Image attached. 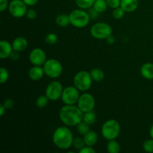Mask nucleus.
Masks as SVG:
<instances>
[{"label": "nucleus", "instance_id": "1", "mask_svg": "<svg viewBox=\"0 0 153 153\" xmlns=\"http://www.w3.org/2000/svg\"><path fill=\"white\" fill-rule=\"evenodd\" d=\"M59 119L67 126H76L83 120L84 113L78 105H65L59 110Z\"/></svg>", "mask_w": 153, "mask_h": 153}, {"label": "nucleus", "instance_id": "2", "mask_svg": "<svg viewBox=\"0 0 153 153\" xmlns=\"http://www.w3.org/2000/svg\"><path fill=\"white\" fill-rule=\"evenodd\" d=\"M73 140V132L67 126L58 127L52 134L53 143L56 147L62 150H67L71 148Z\"/></svg>", "mask_w": 153, "mask_h": 153}, {"label": "nucleus", "instance_id": "3", "mask_svg": "<svg viewBox=\"0 0 153 153\" xmlns=\"http://www.w3.org/2000/svg\"><path fill=\"white\" fill-rule=\"evenodd\" d=\"M120 124L117 120H108L102 126L101 134L105 140H114L120 135Z\"/></svg>", "mask_w": 153, "mask_h": 153}, {"label": "nucleus", "instance_id": "4", "mask_svg": "<svg viewBox=\"0 0 153 153\" xmlns=\"http://www.w3.org/2000/svg\"><path fill=\"white\" fill-rule=\"evenodd\" d=\"M70 24L78 28H83L89 24L91 17L88 11L84 9H75L69 14Z\"/></svg>", "mask_w": 153, "mask_h": 153}, {"label": "nucleus", "instance_id": "5", "mask_svg": "<svg viewBox=\"0 0 153 153\" xmlns=\"http://www.w3.org/2000/svg\"><path fill=\"white\" fill-rule=\"evenodd\" d=\"M93 79L90 72L86 70L79 71L73 78V85L79 91L86 92L92 86Z\"/></svg>", "mask_w": 153, "mask_h": 153}, {"label": "nucleus", "instance_id": "6", "mask_svg": "<svg viewBox=\"0 0 153 153\" xmlns=\"http://www.w3.org/2000/svg\"><path fill=\"white\" fill-rule=\"evenodd\" d=\"M91 36L98 40H106L113 33L112 27L107 22H99L94 23L90 29Z\"/></svg>", "mask_w": 153, "mask_h": 153}, {"label": "nucleus", "instance_id": "7", "mask_svg": "<svg viewBox=\"0 0 153 153\" xmlns=\"http://www.w3.org/2000/svg\"><path fill=\"white\" fill-rule=\"evenodd\" d=\"M45 75L51 79L60 77L63 73V65L58 60L49 58L43 65Z\"/></svg>", "mask_w": 153, "mask_h": 153}, {"label": "nucleus", "instance_id": "8", "mask_svg": "<svg viewBox=\"0 0 153 153\" xmlns=\"http://www.w3.org/2000/svg\"><path fill=\"white\" fill-rule=\"evenodd\" d=\"M64 88L62 84L58 81L51 82L45 90V95L50 101H58L61 98Z\"/></svg>", "mask_w": 153, "mask_h": 153}, {"label": "nucleus", "instance_id": "9", "mask_svg": "<svg viewBox=\"0 0 153 153\" xmlns=\"http://www.w3.org/2000/svg\"><path fill=\"white\" fill-rule=\"evenodd\" d=\"M8 11L14 18H22L25 16L28 5L22 0H12L8 5Z\"/></svg>", "mask_w": 153, "mask_h": 153}, {"label": "nucleus", "instance_id": "10", "mask_svg": "<svg viewBox=\"0 0 153 153\" xmlns=\"http://www.w3.org/2000/svg\"><path fill=\"white\" fill-rule=\"evenodd\" d=\"M79 97V91L73 85L64 88L61 99L64 105H76L77 104Z\"/></svg>", "mask_w": 153, "mask_h": 153}, {"label": "nucleus", "instance_id": "11", "mask_svg": "<svg viewBox=\"0 0 153 153\" xmlns=\"http://www.w3.org/2000/svg\"><path fill=\"white\" fill-rule=\"evenodd\" d=\"M77 105L83 113L94 111L96 105L95 99L92 94L89 93H84L79 97Z\"/></svg>", "mask_w": 153, "mask_h": 153}, {"label": "nucleus", "instance_id": "12", "mask_svg": "<svg viewBox=\"0 0 153 153\" xmlns=\"http://www.w3.org/2000/svg\"><path fill=\"white\" fill-rule=\"evenodd\" d=\"M28 59L31 64L34 66H43L46 62V54L40 48H34L30 52Z\"/></svg>", "mask_w": 153, "mask_h": 153}, {"label": "nucleus", "instance_id": "13", "mask_svg": "<svg viewBox=\"0 0 153 153\" xmlns=\"http://www.w3.org/2000/svg\"><path fill=\"white\" fill-rule=\"evenodd\" d=\"M44 75L45 73L43 66L33 65V67H31L28 72V78L34 82L40 80Z\"/></svg>", "mask_w": 153, "mask_h": 153}, {"label": "nucleus", "instance_id": "14", "mask_svg": "<svg viewBox=\"0 0 153 153\" xmlns=\"http://www.w3.org/2000/svg\"><path fill=\"white\" fill-rule=\"evenodd\" d=\"M13 51L12 43L5 40H1L0 41V58L1 59H7V58H10Z\"/></svg>", "mask_w": 153, "mask_h": 153}, {"label": "nucleus", "instance_id": "15", "mask_svg": "<svg viewBox=\"0 0 153 153\" xmlns=\"http://www.w3.org/2000/svg\"><path fill=\"white\" fill-rule=\"evenodd\" d=\"M13 51L16 52H23L28 47V41L24 37H17L12 42Z\"/></svg>", "mask_w": 153, "mask_h": 153}, {"label": "nucleus", "instance_id": "16", "mask_svg": "<svg viewBox=\"0 0 153 153\" xmlns=\"http://www.w3.org/2000/svg\"><path fill=\"white\" fill-rule=\"evenodd\" d=\"M139 5L138 0H121L120 7L126 13H131L135 11Z\"/></svg>", "mask_w": 153, "mask_h": 153}, {"label": "nucleus", "instance_id": "17", "mask_svg": "<svg viewBox=\"0 0 153 153\" xmlns=\"http://www.w3.org/2000/svg\"><path fill=\"white\" fill-rule=\"evenodd\" d=\"M140 75L142 77L147 80L153 79V63L147 62L141 66L140 70Z\"/></svg>", "mask_w": 153, "mask_h": 153}, {"label": "nucleus", "instance_id": "18", "mask_svg": "<svg viewBox=\"0 0 153 153\" xmlns=\"http://www.w3.org/2000/svg\"><path fill=\"white\" fill-rule=\"evenodd\" d=\"M83 138L86 146H94L97 144V141H98L99 136L96 131L90 130L85 135L83 136Z\"/></svg>", "mask_w": 153, "mask_h": 153}, {"label": "nucleus", "instance_id": "19", "mask_svg": "<svg viewBox=\"0 0 153 153\" xmlns=\"http://www.w3.org/2000/svg\"><path fill=\"white\" fill-rule=\"evenodd\" d=\"M91 76L92 77V79L94 82H100L104 79L105 78V73L102 69L96 67V68L92 69L90 72Z\"/></svg>", "mask_w": 153, "mask_h": 153}, {"label": "nucleus", "instance_id": "20", "mask_svg": "<svg viewBox=\"0 0 153 153\" xmlns=\"http://www.w3.org/2000/svg\"><path fill=\"white\" fill-rule=\"evenodd\" d=\"M55 22H56L57 25L59 27H64L68 26L70 24V16L69 15L65 14V13H61V14L58 15L55 18Z\"/></svg>", "mask_w": 153, "mask_h": 153}, {"label": "nucleus", "instance_id": "21", "mask_svg": "<svg viewBox=\"0 0 153 153\" xmlns=\"http://www.w3.org/2000/svg\"><path fill=\"white\" fill-rule=\"evenodd\" d=\"M106 145V149L109 153H118L120 151V144L119 142L117 141L116 139L108 140Z\"/></svg>", "mask_w": 153, "mask_h": 153}, {"label": "nucleus", "instance_id": "22", "mask_svg": "<svg viewBox=\"0 0 153 153\" xmlns=\"http://www.w3.org/2000/svg\"><path fill=\"white\" fill-rule=\"evenodd\" d=\"M83 121L89 124L90 126L94 125L97 121V114L94 111L85 112L83 115Z\"/></svg>", "mask_w": 153, "mask_h": 153}, {"label": "nucleus", "instance_id": "23", "mask_svg": "<svg viewBox=\"0 0 153 153\" xmlns=\"http://www.w3.org/2000/svg\"><path fill=\"white\" fill-rule=\"evenodd\" d=\"M108 7V5L106 0H96L94 5H93V7L100 13L105 11Z\"/></svg>", "mask_w": 153, "mask_h": 153}, {"label": "nucleus", "instance_id": "24", "mask_svg": "<svg viewBox=\"0 0 153 153\" xmlns=\"http://www.w3.org/2000/svg\"><path fill=\"white\" fill-rule=\"evenodd\" d=\"M96 0H75L76 5L79 8L87 10L93 7Z\"/></svg>", "mask_w": 153, "mask_h": 153}, {"label": "nucleus", "instance_id": "25", "mask_svg": "<svg viewBox=\"0 0 153 153\" xmlns=\"http://www.w3.org/2000/svg\"><path fill=\"white\" fill-rule=\"evenodd\" d=\"M90 126H91L85 123V121L82 120V122L79 123L77 126H76V130L79 132V134L84 136L90 131Z\"/></svg>", "mask_w": 153, "mask_h": 153}, {"label": "nucleus", "instance_id": "26", "mask_svg": "<svg viewBox=\"0 0 153 153\" xmlns=\"http://www.w3.org/2000/svg\"><path fill=\"white\" fill-rule=\"evenodd\" d=\"M50 100L46 95H40L36 100V106L39 108H43L46 107Z\"/></svg>", "mask_w": 153, "mask_h": 153}, {"label": "nucleus", "instance_id": "27", "mask_svg": "<svg viewBox=\"0 0 153 153\" xmlns=\"http://www.w3.org/2000/svg\"><path fill=\"white\" fill-rule=\"evenodd\" d=\"M86 146L85 143V140H84L83 137H75L74 140H73V146L74 147V149L77 151H80L81 149L83 147Z\"/></svg>", "mask_w": 153, "mask_h": 153}, {"label": "nucleus", "instance_id": "28", "mask_svg": "<svg viewBox=\"0 0 153 153\" xmlns=\"http://www.w3.org/2000/svg\"><path fill=\"white\" fill-rule=\"evenodd\" d=\"M58 35L56 34H55V33H49L45 37V42H46V44L50 45V46L55 45L58 42Z\"/></svg>", "mask_w": 153, "mask_h": 153}, {"label": "nucleus", "instance_id": "29", "mask_svg": "<svg viewBox=\"0 0 153 153\" xmlns=\"http://www.w3.org/2000/svg\"><path fill=\"white\" fill-rule=\"evenodd\" d=\"M9 79V72L5 67L0 68V83L1 85L6 83Z\"/></svg>", "mask_w": 153, "mask_h": 153}, {"label": "nucleus", "instance_id": "30", "mask_svg": "<svg viewBox=\"0 0 153 153\" xmlns=\"http://www.w3.org/2000/svg\"><path fill=\"white\" fill-rule=\"evenodd\" d=\"M143 149L146 152L153 153V138L147 139L143 143Z\"/></svg>", "mask_w": 153, "mask_h": 153}, {"label": "nucleus", "instance_id": "31", "mask_svg": "<svg viewBox=\"0 0 153 153\" xmlns=\"http://www.w3.org/2000/svg\"><path fill=\"white\" fill-rule=\"evenodd\" d=\"M126 11L120 6V7H117V8L113 9V12H112V16L114 18L116 19H120L125 15Z\"/></svg>", "mask_w": 153, "mask_h": 153}, {"label": "nucleus", "instance_id": "32", "mask_svg": "<svg viewBox=\"0 0 153 153\" xmlns=\"http://www.w3.org/2000/svg\"><path fill=\"white\" fill-rule=\"evenodd\" d=\"M106 1H107L108 7L112 9L117 8L120 6L121 0H106Z\"/></svg>", "mask_w": 153, "mask_h": 153}, {"label": "nucleus", "instance_id": "33", "mask_svg": "<svg viewBox=\"0 0 153 153\" xmlns=\"http://www.w3.org/2000/svg\"><path fill=\"white\" fill-rule=\"evenodd\" d=\"M25 16L27 17V19L32 20V19H36V17H37V12L32 8L28 9L26 13H25Z\"/></svg>", "mask_w": 153, "mask_h": 153}, {"label": "nucleus", "instance_id": "34", "mask_svg": "<svg viewBox=\"0 0 153 153\" xmlns=\"http://www.w3.org/2000/svg\"><path fill=\"white\" fill-rule=\"evenodd\" d=\"M2 104L7 109H10L14 106V101L10 98H7L3 101Z\"/></svg>", "mask_w": 153, "mask_h": 153}, {"label": "nucleus", "instance_id": "35", "mask_svg": "<svg viewBox=\"0 0 153 153\" xmlns=\"http://www.w3.org/2000/svg\"><path fill=\"white\" fill-rule=\"evenodd\" d=\"M88 14H89L91 19H96V18L98 17L100 13H99V12H97V10L94 8V7H90L89 9H88Z\"/></svg>", "mask_w": 153, "mask_h": 153}, {"label": "nucleus", "instance_id": "36", "mask_svg": "<svg viewBox=\"0 0 153 153\" xmlns=\"http://www.w3.org/2000/svg\"><path fill=\"white\" fill-rule=\"evenodd\" d=\"M8 0H0V11L4 12L7 8H8L9 5Z\"/></svg>", "mask_w": 153, "mask_h": 153}, {"label": "nucleus", "instance_id": "37", "mask_svg": "<svg viewBox=\"0 0 153 153\" xmlns=\"http://www.w3.org/2000/svg\"><path fill=\"white\" fill-rule=\"evenodd\" d=\"M80 153H95L96 150L93 148V146H85V147L82 148L80 151Z\"/></svg>", "mask_w": 153, "mask_h": 153}, {"label": "nucleus", "instance_id": "38", "mask_svg": "<svg viewBox=\"0 0 153 153\" xmlns=\"http://www.w3.org/2000/svg\"><path fill=\"white\" fill-rule=\"evenodd\" d=\"M19 58V52H16V51H13V52L10 55V58L12 61H17Z\"/></svg>", "mask_w": 153, "mask_h": 153}, {"label": "nucleus", "instance_id": "39", "mask_svg": "<svg viewBox=\"0 0 153 153\" xmlns=\"http://www.w3.org/2000/svg\"><path fill=\"white\" fill-rule=\"evenodd\" d=\"M22 1H23L27 5L30 6V7L35 5V4L38 2V0H22Z\"/></svg>", "mask_w": 153, "mask_h": 153}, {"label": "nucleus", "instance_id": "40", "mask_svg": "<svg viewBox=\"0 0 153 153\" xmlns=\"http://www.w3.org/2000/svg\"><path fill=\"white\" fill-rule=\"evenodd\" d=\"M106 42H107L109 45H112L113 43H114L115 37L111 34V35H110L107 39H106Z\"/></svg>", "mask_w": 153, "mask_h": 153}, {"label": "nucleus", "instance_id": "41", "mask_svg": "<svg viewBox=\"0 0 153 153\" xmlns=\"http://www.w3.org/2000/svg\"><path fill=\"white\" fill-rule=\"evenodd\" d=\"M6 110H7V108H6L4 106V105L1 103V104L0 105V117L4 116V114L6 113Z\"/></svg>", "mask_w": 153, "mask_h": 153}, {"label": "nucleus", "instance_id": "42", "mask_svg": "<svg viewBox=\"0 0 153 153\" xmlns=\"http://www.w3.org/2000/svg\"><path fill=\"white\" fill-rule=\"evenodd\" d=\"M149 136H150L151 138H153V124L151 126L150 128H149Z\"/></svg>", "mask_w": 153, "mask_h": 153}]
</instances>
